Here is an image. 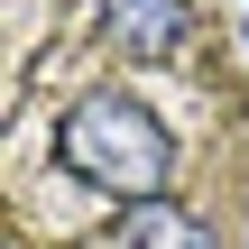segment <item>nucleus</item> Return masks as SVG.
<instances>
[{"instance_id":"1","label":"nucleus","mask_w":249,"mask_h":249,"mask_svg":"<svg viewBox=\"0 0 249 249\" xmlns=\"http://www.w3.org/2000/svg\"><path fill=\"white\" fill-rule=\"evenodd\" d=\"M55 166L129 213V203H157V194H166L176 139H166V120H157L139 92H83V102H65V120H55Z\"/></svg>"},{"instance_id":"3","label":"nucleus","mask_w":249,"mask_h":249,"mask_svg":"<svg viewBox=\"0 0 249 249\" xmlns=\"http://www.w3.org/2000/svg\"><path fill=\"white\" fill-rule=\"evenodd\" d=\"M120 249H222V231L203 222V213H185V203H129L120 213Z\"/></svg>"},{"instance_id":"2","label":"nucleus","mask_w":249,"mask_h":249,"mask_svg":"<svg viewBox=\"0 0 249 249\" xmlns=\"http://www.w3.org/2000/svg\"><path fill=\"white\" fill-rule=\"evenodd\" d=\"M102 37L120 55H176L185 46V0H102Z\"/></svg>"}]
</instances>
